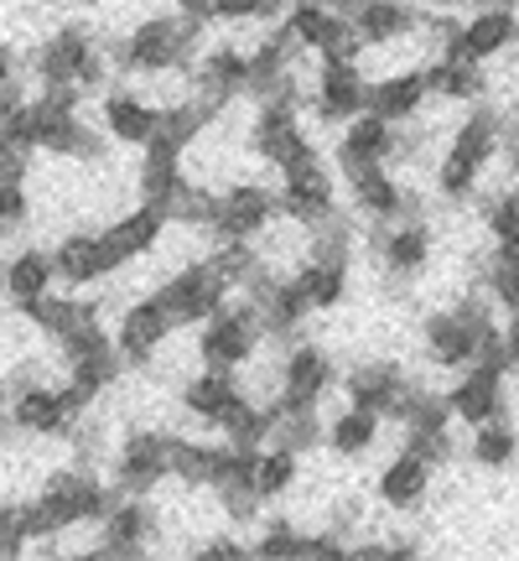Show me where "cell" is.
Masks as SVG:
<instances>
[{"label": "cell", "mask_w": 519, "mask_h": 561, "mask_svg": "<svg viewBox=\"0 0 519 561\" xmlns=\"http://www.w3.org/2000/svg\"><path fill=\"white\" fill-rule=\"evenodd\" d=\"M250 146H255L260 161H276V167H291L301 157H318L312 140L301 130V115L291 100H260L255 121H250Z\"/></svg>", "instance_id": "9"}, {"label": "cell", "mask_w": 519, "mask_h": 561, "mask_svg": "<svg viewBox=\"0 0 519 561\" xmlns=\"http://www.w3.org/2000/svg\"><path fill=\"white\" fill-rule=\"evenodd\" d=\"M157 121H161V110L146 94H136V89H109L104 94V130L120 140V146H146V140L157 136Z\"/></svg>", "instance_id": "29"}, {"label": "cell", "mask_w": 519, "mask_h": 561, "mask_svg": "<svg viewBox=\"0 0 519 561\" xmlns=\"http://www.w3.org/2000/svg\"><path fill=\"white\" fill-rule=\"evenodd\" d=\"M21 318H26V328H37V333H47V339L58 343V339H68L83 318H100V307H94V301H73V297L42 291V297L21 301Z\"/></svg>", "instance_id": "33"}, {"label": "cell", "mask_w": 519, "mask_h": 561, "mask_svg": "<svg viewBox=\"0 0 519 561\" xmlns=\"http://www.w3.org/2000/svg\"><path fill=\"white\" fill-rule=\"evenodd\" d=\"M411 396V380L400 364H364L359 375H348V405L359 411H374V416H395L400 405Z\"/></svg>", "instance_id": "25"}, {"label": "cell", "mask_w": 519, "mask_h": 561, "mask_svg": "<svg viewBox=\"0 0 519 561\" xmlns=\"http://www.w3.org/2000/svg\"><path fill=\"white\" fill-rule=\"evenodd\" d=\"M53 276L68 280V286H94V280L115 276V265L104 261L100 234H68V240L53 250Z\"/></svg>", "instance_id": "32"}, {"label": "cell", "mask_w": 519, "mask_h": 561, "mask_svg": "<svg viewBox=\"0 0 519 561\" xmlns=\"http://www.w3.org/2000/svg\"><path fill=\"white\" fill-rule=\"evenodd\" d=\"M509 157H515V178H519V140H515V146H509Z\"/></svg>", "instance_id": "50"}, {"label": "cell", "mask_w": 519, "mask_h": 561, "mask_svg": "<svg viewBox=\"0 0 519 561\" xmlns=\"http://www.w3.org/2000/svg\"><path fill=\"white\" fill-rule=\"evenodd\" d=\"M187 79H193V94H198L203 104L223 110L229 100H240L244 94V83H250V62H244L240 47H208Z\"/></svg>", "instance_id": "22"}, {"label": "cell", "mask_w": 519, "mask_h": 561, "mask_svg": "<svg viewBox=\"0 0 519 561\" xmlns=\"http://www.w3.org/2000/svg\"><path fill=\"white\" fill-rule=\"evenodd\" d=\"M120 489H104L94 473L83 468H62L42 483L37 500L21 504V520H26V536L32 541H53V536H68L79 525H100V515L115 504Z\"/></svg>", "instance_id": "2"}, {"label": "cell", "mask_w": 519, "mask_h": 561, "mask_svg": "<svg viewBox=\"0 0 519 561\" xmlns=\"http://www.w3.org/2000/svg\"><path fill=\"white\" fill-rule=\"evenodd\" d=\"M203 26L208 21L187 16V11H151L120 42H109V58H115L120 73H136V79L166 73V68H187L203 42Z\"/></svg>", "instance_id": "1"}, {"label": "cell", "mask_w": 519, "mask_h": 561, "mask_svg": "<svg viewBox=\"0 0 519 561\" xmlns=\"http://www.w3.org/2000/svg\"><path fill=\"white\" fill-rule=\"evenodd\" d=\"M488 297L509 307V312H519V261H509V255L488 261Z\"/></svg>", "instance_id": "43"}, {"label": "cell", "mask_w": 519, "mask_h": 561, "mask_svg": "<svg viewBox=\"0 0 519 561\" xmlns=\"http://www.w3.org/2000/svg\"><path fill=\"white\" fill-rule=\"evenodd\" d=\"M157 510L146 504V494H115V504L100 515V551L115 557H136L157 541Z\"/></svg>", "instance_id": "17"}, {"label": "cell", "mask_w": 519, "mask_h": 561, "mask_svg": "<svg viewBox=\"0 0 519 561\" xmlns=\"http://www.w3.org/2000/svg\"><path fill=\"white\" fill-rule=\"evenodd\" d=\"M26 546H32V536H26V520H21V504L0 500V557H21Z\"/></svg>", "instance_id": "45"}, {"label": "cell", "mask_w": 519, "mask_h": 561, "mask_svg": "<svg viewBox=\"0 0 519 561\" xmlns=\"http://www.w3.org/2000/svg\"><path fill=\"white\" fill-rule=\"evenodd\" d=\"M32 73H37L42 89H100L104 83V47L100 37L89 32V26H79V21H68V26H58L53 37L42 42L37 53H32Z\"/></svg>", "instance_id": "3"}, {"label": "cell", "mask_w": 519, "mask_h": 561, "mask_svg": "<svg viewBox=\"0 0 519 561\" xmlns=\"http://www.w3.org/2000/svg\"><path fill=\"white\" fill-rule=\"evenodd\" d=\"M115 380H120V354H115V343H104V348H89V354H79V359H68V385H79L83 396H94V401H100Z\"/></svg>", "instance_id": "37"}, {"label": "cell", "mask_w": 519, "mask_h": 561, "mask_svg": "<svg viewBox=\"0 0 519 561\" xmlns=\"http://www.w3.org/2000/svg\"><path fill=\"white\" fill-rule=\"evenodd\" d=\"M250 483H255L260 500H280V494L297 483V453H291V447H276V442H270V447H260Z\"/></svg>", "instance_id": "39"}, {"label": "cell", "mask_w": 519, "mask_h": 561, "mask_svg": "<svg viewBox=\"0 0 519 561\" xmlns=\"http://www.w3.org/2000/svg\"><path fill=\"white\" fill-rule=\"evenodd\" d=\"M53 255L47 250H21V255H11V261L0 265V291L16 301H32L42 297V291H53Z\"/></svg>", "instance_id": "34"}, {"label": "cell", "mask_w": 519, "mask_h": 561, "mask_svg": "<svg viewBox=\"0 0 519 561\" xmlns=\"http://www.w3.org/2000/svg\"><path fill=\"white\" fill-rule=\"evenodd\" d=\"M151 297H157V307L166 312L172 328H193V322L214 318L223 301H229V286H223L203 261H193V265H182V271H172Z\"/></svg>", "instance_id": "6"}, {"label": "cell", "mask_w": 519, "mask_h": 561, "mask_svg": "<svg viewBox=\"0 0 519 561\" xmlns=\"http://www.w3.org/2000/svg\"><path fill=\"white\" fill-rule=\"evenodd\" d=\"M276 208L286 214L291 224H322L333 219V178H327V167L318 157H301L291 167H280V198Z\"/></svg>", "instance_id": "10"}, {"label": "cell", "mask_w": 519, "mask_h": 561, "mask_svg": "<svg viewBox=\"0 0 519 561\" xmlns=\"http://www.w3.org/2000/svg\"><path fill=\"white\" fill-rule=\"evenodd\" d=\"M26 214H32V198H26V182L0 178V234H11V229H21V224H26Z\"/></svg>", "instance_id": "44"}, {"label": "cell", "mask_w": 519, "mask_h": 561, "mask_svg": "<svg viewBox=\"0 0 519 561\" xmlns=\"http://www.w3.org/2000/svg\"><path fill=\"white\" fill-rule=\"evenodd\" d=\"M177 11L198 21H265V0H177Z\"/></svg>", "instance_id": "41"}, {"label": "cell", "mask_w": 519, "mask_h": 561, "mask_svg": "<svg viewBox=\"0 0 519 561\" xmlns=\"http://www.w3.org/2000/svg\"><path fill=\"white\" fill-rule=\"evenodd\" d=\"M280 26L291 32L297 47H312L322 58H343V62H359L364 42L359 32L348 26V16H338L333 5H318V0H291L280 11Z\"/></svg>", "instance_id": "5"}, {"label": "cell", "mask_w": 519, "mask_h": 561, "mask_svg": "<svg viewBox=\"0 0 519 561\" xmlns=\"http://www.w3.org/2000/svg\"><path fill=\"white\" fill-rule=\"evenodd\" d=\"M354 203H359L364 214L374 224H395V219H411L420 203L400 187L395 178H390V167H364V172H354Z\"/></svg>", "instance_id": "26"}, {"label": "cell", "mask_w": 519, "mask_h": 561, "mask_svg": "<svg viewBox=\"0 0 519 561\" xmlns=\"http://www.w3.org/2000/svg\"><path fill=\"white\" fill-rule=\"evenodd\" d=\"M172 479L166 468V432H130L115 453V489L120 494H151Z\"/></svg>", "instance_id": "16"}, {"label": "cell", "mask_w": 519, "mask_h": 561, "mask_svg": "<svg viewBox=\"0 0 519 561\" xmlns=\"http://www.w3.org/2000/svg\"><path fill=\"white\" fill-rule=\"evenodd\" d=\"M420 79H426V94H437L447 104H478L488 94L483 62H468V58H431L420 68Z\"/></svg>", "instance_id": "30"}, {"label": "cell", "mask_w": 519, "mask_h": 561, "mask_svg": "<svg viewBox=\"0 0 519 561\" xmlns=\"http://www.w3.org/2000/svg\"><path fill=\"white\" fill-rule=\"evenodd\" d=\"M504 354H509V369H519V312L504 328Z\"/></svg>", "instance_id": "47"}, {"label": "cell", "mask_w": 519, "mask_h": 561, "mask_svg": "<svg viewBox=\"0 0 519 561\" xmlns=\"http://www.w3.org/2000/svg\"><path fill=\"white\" fill-rule=\"evenodd\" d=\"M426 100H431V94H426L420 68H405V73H384L380 83H369L364 110H369V115H380V121H390V125H405V121H416Z\"/></svg>", "instance_id": "27"}, {"label": "cell", "mask_w": 519, "mask_h": 561, "mask_svg": "<svg viewBox=\"0 0 519 561\" xmlns=\"http://www.w3.org/2000/svg\"><path fill=\"white\" fill-rule=\"evenodd\" d=\"M447 411L468 426L504 416V369L494 364H462V380L447 390Z\"/></svg>", "instance_id": "21"}, {"label": "cell", "mask_w": 519, "mask_h": 561, "mask_svg": "<svg viewBox=\"0 0 519 561\" xmlns=\"http://www.w3.org/2000/svg\"><path fill=\"white\" fill-rule=\"evenodd\" d=\"M318 5H327V0H318Z\"/></svg>", "instance_id": "51"}, {"label": "cell", "mask_w": 519, "mask_h": 561, "mask_svg": "<svg viewBox=\"0 0 519 561\" xmlns=\"http://www.w3.org/2000/svg\"><path fill=\"white\" fill-rule=\"evenodd\" d=\"M395 125L380 121V115H354V121H343V140H338V167L354 178L364 167H390L395 161Z\"/></svg>", "instance_id": "19"}, {"label": "cell", "mask_w": 519, "mask_h": 561, "mask_svg": "<svg viewBox=\"0 0 519 561\" xmlns=\"http://www.w3.org/2000/svg\"><path fill=\"white\" fill-rule=\"evenodd\" d=\"M244 385L234 380V369H203V375H193V380L182 385V405H187V416L208 421V426H229V421L244 411Z\"/></svg>", "instance_id": "18"}, {"label": "cell", "mask_w": 519, "mask_h": 561, "mask_svg": "<svg viewBox=\"0 0 519 561\" xmlns=\"http://www.w3.org/2000/svg\"><path fill=\"white\" fill-rule=\"evenodd\" d=\"M348 26L359 32L364 47H395V42L416 37L420 16L405 0H359V5L348 11Z\"/></svg>", "instance_id": "24"}, {"label": "cell", "mask_w": 519, "mask_h": 561, "mask_svg": "<svg viewBox=\"0 0 519 561\" xmlns=\"http://www.w3.org/2000/svg\"><path fill=\"white\" fill-rule=\"evenodd\" d=\"M270 214H276V198L255 187V182H234L223 198H214V219H208V234L214 240H260L270 229Z\"/></svg>", "instance_id": "11"}, {"label": "cell", "mask_w": 519, "mask_h": 561, "mask_svg": "<svg viewBox=\"0 0 519 561\" xmlns=\"http://www.w3.org/2000/svg\"><path fill=\"white\" fill-rule=\"evenodd\" d=\"M380 261L390 265V276H420L431 261V229L420 219H395L380 224Z\"/></svg>", "instance_id": "28"}, {"label": "cell", "mask_w": 519, "mask_h": 561, "mask_svg": "<svg viewBox=\"0 0 519 561\" xmlns=\"http://www.w3.org/2000/svg\"><path fill=\"white\" fill-rule=\"evenodd\" d=\"M16 79V58H11V47H0V89Z\"/></svg>", "instance_id": "48"}, {"label": "cell", "mask_w": 519, "mask_h": 561, "mask_svg": "<svg viewBox=\"0 0 519 561\" xmlns=\"http://www.w3.org/2000/svg\"><path fill=\"white\" fill-rule=\"evenodd\" d=\"M426 489H431V462L416 458L411 447H405L395 462H384L380 479H374V494H380L390 510H416V504L426 500Z\"/></svg>", "instance_id": "31"}, {"label": "cell", "mask_w": 519, "mask_h": 561, "mask_svg": "<svg viewBox=\"0 0 519 561\" xmlns=\"http://www.w3.org/2000/svg\"><path fill=\"white\" fill-rule=\"evenodd\" d=\"M364 100H369V83H364L359 62H343V58H322L318 73V115L322 121H354L364 115Z\"/></svg>", "instance_id": "23"}, {"label": "cell", "mask_w": 519, "mask_h": 561, "mask_svg": "<svg viewBox=\"0 0 519 561\" xmlns=\"http://www.w3.org/2000/svg\"><path fill=\"white\" fill-rule=\"evenodd\" d=\"M333 364L322 348L312 343H291L286 354H280V385H276V405L286 411H297V405H318L327 390H333Z\"/></svg>", "instance_id": "13"}, {"label": "cell", "mask_w": 519, "mask_h": 561, "mask_svg": "<svg viewBox=\"0 0 519 561\" xmlns=\"http://www.w3.org/2000/svg\"><path fill=\"white\" fill-rule=\"evenodd\" d=\"M405 447L437 468V462L452 458V432L447 426H405Z\"/></svg>", "instance_id": "42"}, {"label": "cell", "mask_w": 519, "mask_h": 561, "mask_svg": "<svg viewBox=\"0 0 519 561\" xmlns=\"http://www.w3.org/2000/svg\"><path fill=\"white\" fill-rule=\"evenodd\" d=\"M519 37V21H515V5H478L473 16L458 26L452 47L441 58H468V62H488L509 53V42Z\"/></svg>", "instance_id": "14"}, {"label": "cell", "mask_w": 519, "mask_h": 561, "mask_svg": "<svg viewBox=\"0 0 519 561\" xmlns=\"http://www.w3.org/2000/svg\"><path fill=\"white\" fill-rule=\"evenodd\" d=\"M515 42H519V37H515Z\"/></svg>", "instance_id": "52"}, {"label": "cell", "mask_w": 519, "mask_h": 561, "mask_svg": "<svg viewBox=\"0 0 519 561\" xmlns=\"http://www.w3.org/2000/svg\"><path fill=\"white\" fill-rule=\"evenodd\" d=\"M515 458H519L515 426H509L504 416L478 421V437H473V462H478V468H509Z\"/></svg>", "instance_id": "40"}, {"label": "cell", "mask_w": 519, "mask_h": 561, "mask_svg": "<svg viewBox=\"0 0 519 561\" xmlns=\"http://www.w3.org/2000/svg\"><path fill=\"white\" fill-rule=\"evenodd\" d=\"M488 328H499L494 312H488V301L468 297L458 312H437V318H426V348H431V359L441 369H462V364H473L478 354V339Z\"/></svg>", "instance_id": "8"}, {"label": "cell", "mask_w": 519, "mask_h": 561, "mask_svg": "<svg viewBox=\"0 0 519 561\" xmlns=\"http://www.w3.org/2000/svg\"><path fill=\"white\" fill-rule=\"evenodd\" d=\"M5 416L16 432L26 437H62L68 426H73V411L62 405V390L47 380H26V385H11V405H5Z\"/></svg>", "instance_id": "15"}, {"label": "cell", "mask_w": 519, "mask_h": 561, "mask_svg": "<svg viewBox=\"0 0 519 561\" xmlns=\"http://www.w3.org/2000/svg\"><path fill=\"white\" fill-rule=\"evenodd\" d=\"M483 219H488V234H494V255L519 261V187H499L483 203Z\"/></svg>", "instance_id": "38"}, {"label": "cell", "mask_w": 519, "mask_h": 561, "mask_svg": "<svg viewBox=\"0 0 519 561\" xmlns=\"http://www.w3.org/2000/svg\"><path fill=\"white\" fill-rule=\"evenodd\" d=\"M166 208H157V203L140 198L130 214H120V219L109 224V229H100V244H104V261L115 265V271H125L130 261H140V255H151L161 244V234H166Z\"/></svg>", "instance_id": "12"}, {"label": "cell", "mask_w": 519, "mask_h": 561, "mask_svg": "<svg viewBox=\"0 0 519 561\" xmlns=\"http://www.w3.org/2000/svg\"><path fill=\"white\" fill-rule=\"evenodd\" d=\"M172 339V322L157 307V297H140L120 312V328H115V354L120 364H151L157 348Z\"/></svg>", "instance_id": "20"}, {"label": "cell", "mask_w": 519, "mask_h": 561, "mask_svg": "<svg viewBox=\"0 0 519 561\" xmlns=\"http://www.w3.org/2000/svg\"><path fill=\"white\" fill-rule=\"evenodd\" d=\"M250 546H240V541H229V536H214V541H203L198 546V557H244Z\"/></svg>", "instance_id": "46"}, {"label": "cell", "mask_w": 519, "mask_h": 561, "mask_svg": "<svg viewBox=\"0 0 519 561\" xmlns=\"http://www.w3.org/2000/svg\"><path fill=\"white\" fill-rule=\"evenodd\" d=\"M322 437H327V447H333L338 458H364V453L374 447V437H380V416L348 405V411H338V416L322 426Z\"/></svg>", "instance_id": "36"}, {"label": "cell", "mask_w": 519, "mask_h": 561, "mask_svg": "<svg viewBox=\"0 0 519 561\" xmlns=\"http://www.w3.org/2000/svg\"><path fill=\"white\" fill-rule=\"evenodd\" d=\"M499 140H504V121L494 110H473L468 121L452 130V146H447V161H441V198L447 203H468L473 187H478L483 167L499 157Z\"/></svg>", "instance_id": "4"}, {"label": "cell", "mask_w": 519, "mask_h": 561, "mask_svg": "<svg viewBox=\"0 0 519 561\" xmlns=\"http://www.w3.org/2000/svg\"><path fill=\"white\" fill-rule=\"evenodd\" d=\"M420 5H431V11H447V5H452V0H420Z\"/></svg>", "instance_id": "49"}, {"label": "cell", "mask_w": 519, "mask_h": 561, "mask_svg": "<svg viewBox=\"0 0 519 561\" xmlns=\"http://www.w3.org/2000/svg\"><path fill=\"white\" fill-rule=\"evenodd\" d=\"M297 286L312 312H327V307H338L348 297V261H318L312 255L307 265H297Z\"/></svg>", "instance_id": "35"}, {"label": "cell", "mask_w": 519, "mask_h": 561, "mask_svg": "<svg viewBox=\"0 0 519 561\" xmlns=\"http://www.w3.org/2000/svg\"><path fill=\"white\" fill-rule=\"evenodd\" d=\"M198 359L208 364V369H244V364L255 359L260 348V318L255 307H229L223 301L214 318L198 322Z\"/></svg>", "instance_id": "7"}]
</instances>
